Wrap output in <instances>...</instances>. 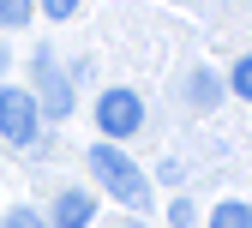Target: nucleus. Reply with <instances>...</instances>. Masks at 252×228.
I'll list each match as a JSON object with an SVG mask.
<instances>
[{"label": "nucleus", "mask_w": 252, "mask_h": 228, "mask_svg": "<svg viewBox=\"0 0 252 228\" xmlns=\"http://www.w3.org/2000/svg\"><path fill=\"white\" fill-rule=\"evenodd\" d=\"M168 222H174V228H198V216H192V204H186V198L168 210Z\"/></svg>", "instance_id": "f8f14e48"}, {"label": "nucleus", "mask_w": 252, "mask_h": 228, "mask_svg": "<svg viewBox=\"0 0 252 228\" xmlns=\"http://www.w3.org/2000/svg\"><path fill=\"white\" fill-rule=\"evenodd\" d=\"M210 228H252V204H240V198L216 204V210H210Z\"/></svg>", "instance_id": "423d86ee"}, {"label": "nucleus", "mask_w": 252, "mask_h": 228, "mask_svg": "<svg viewBox=\"0 0 252 228\" xmlns=\"http://www.w3.org/2000/svg\"><path fill=\"white\" fill-rule=\"evenodd\" d=\"M30 6H36V0H0V30H24Z\"/></svg>", "instance_id": "6e6552de"}, {"label": "nucleus", "mask_w": 252, "mask_h": 228, "mask_svg": "<svg viewBox=\"0 0 252 228\" xmlns=\"http://www.w3.org/2000/svg\"><path fill=\"white\" fill-rule=\"evenodd\" d=\"M36 132H42L36 96L18 90V84H0V138L6 144H36Z\"/></svg>", "instance_id": "7ed1b4c3"}, {"label": "nucleus", "mask_w": 252, "mask_h": 228, "mask_svg": "<svg viewBox=\"0 0 252 228\" xmlns=\"http://www.w3.org/2000/svg\"><path fill=\"white\" fill-rule=\"evenodd\" d=\"M36 6H42L54 24H60V18H72V12H78V0H36Z\"/></svg>", "instance_id": "9b49d317"}, {"label": "nucleus", "mask_w": 252, "mask_h": 228, "mask_svg": "<svg viewBox=\"0 0 252 228\" xmlns=\"http://www.w3.org/2000/svg\"><path fill=\"white\" fill-rule=\"evenodd\" d=\"M90 174H96V186L108 192V198L132 204V210H144V204H150V180H144V168H138V162L126 156L120 144H108V138L90 144Z\"/></svg>", "instance_id": "f257e3e1"}, {"label": "nucleus", "mask_w": 252, "mask_h": 228, "mask_svg": "<svg viewBox=\"0 0 252 228\" xmlns=\"http://www.w3.org/2000/svg\"><path fill=\"white\" fill-rule=\"evenodd\" d=\"M186 96H192L198 108H210L216 96H222V84H216V72H192V84H186Z\"/></svg>", "instance_id": "0eeeda50"}, {"label": "nucleus", "mask_w": 252, "mask_h": 228, "mask_svg": "<svg viewBox=\"0 0 252 228\" xmlns=\"http://www.w3.org/2000/svg\"><path fill=\"white\" fill-rule=\"evenodd\" d=\"M0 228H48V222H42L36 210H30V204H12V210H6V222H0Z\"/></svg>", "instance_id": "9d476101"}, {"label": "nucleus", "mask_w": 252, "mask_h": 228, "mask_svg": "<svg viewBox=\"0 0 252 228\" xmlns=\"http://www.w3.org/2000/svg\"><path fill=\"white\" fill-rule=\"evenodd\" d=\"M120 228H144V222H120Z\"/></svg>", "instance_id": "ddd939ff"}, {"label": "nucleus", "mask_w": 252, "mask_h": 228, "mask_svg": "<svg viewBox=\"0 0 252 228\" xmlns=\"http://www.w3.org/2000/svg\"><path fill=\"white\" fill-rule=\"evenodd\" d=\"M228 90L252 102V54H240V60H234V72H228Z\"/></svg>", "instance_id": "1a4fd4ad"}, {"label": "nucleus", "mask_w": 252, "mask_h": 228, "mask_svg": "<svg viewBox=\"0 0 252 228\" xmlns=\"http://www.w3.org/2000/svg\"><path fill=\"white\" fill-rule=\"evenodd\" d=\"M96 222V198L90 192H78V186H66L54 198V216H48V228H90Z\"/></svg>", "instance_id": "20e7f679"}, {"label": "nucleus", "mask_w": 252, "mask_h": 228, "mask_svg": "<svg viewBox=\"0 0 252 228\" xmlns=\"http://www.w3.org/2000/svg\"><path fill=\"white\" fill-rule=\"evenodd\" d=\"M96 126H102V138L120 144V138H132L138 126H144V96L138 90H126V84H108L96 96Z\"/></svg>", "instance_id": "f03ea898"}, {"label": "nucleus", "mask_w": 252, "mask_h": 228, "mask_svg": "<svg viewBox=\"0 0 252 228\" xmlns=\"http://www.w3.org/2000/svg\"><path fill=\"white\" fill-rule=\"evenodd\" d=\"M42 114H54V120H66V114H72V84L60 78L48 60H42Z\"/></svg>", "instance_id": "39448f33"}]
</instances>
